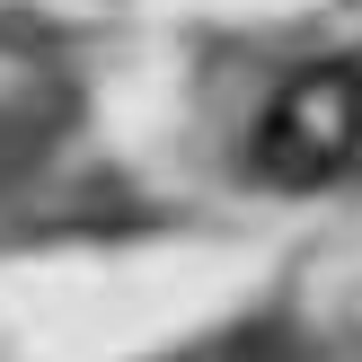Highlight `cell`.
<instances>
[{
	"mask_svg": "<svg viewBox=\"0 0 362 362\" xmlns=\"http://www.w3.org/2000/svg\"><path fill=\"white\" fill-rule=\"evenodd\" d=\"M354 151H362V62H310L300 80H283L247 141L265 186H327L336 168H354Z\"/></svg>",
	"mask_w": 362,
	"mask_h": 362,
	"instance_id": "cell-1",
	"label": "cell"
}]
</instances>
